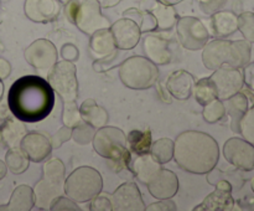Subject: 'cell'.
<instances>
[{"label": "cell", "instance_id": "cell-58", "mask_svg": "<svg viewBox=\"0 0 254 211\" xmlns=\"http://www.w3.org/2000/svg\"><path fill=\"white\" fill-rule=\"evenodd\" d=\"M2 143V141H1V133H0V144Z\"/></svg>", "mask_w": 254, "mask_h": 211}, {"label": "cell", "instance_id": "cell-13", "mask_svg": "<svg viewBox=\"0 0 254 211\" xmlns=\"http://www.w3.org/2000/svg\"><path fill=\"white\" fill-rule=\"evenodd\" d=\"M223 156L231 165L250 171L254 169V145L243 138L233 137L223 145Z\"/></svg>", "mask_w": 254, "mask_h": 211}, {"label": "cell", "instance_id": "cell-16", "mask_svg": "<svg viewBox=\"0 0 254 211\" xmlns=\"http://www.w3.org/2000/svg\"><path fill=\"white\" fill-rule=\"evenodd\" d=\"M61 10V0H25L24 4V11L27 19L39 24L55 21Z\"/></svg>", "mask_w": 254, "mask_h": 211}, {"label": "cell", "instance_id": "cell-44", "mask_svg": "<svg viewBox=\"0 0 254 211\" xmlns=\"http://www.w3.org/2000/svg\"><path fill=\"white\" fill-rule=\"evenodd\" d=\"M91 211H113V205H112L111 198L106 195H97L91 200L89 205Z\"/></svg>", "mask_w": 254, "mask_h": 211}, {"label": "cell", "instance_id": "cell-18", "mask_svg": "<svg viewBox=\"0 0 254 211\" xmlns=\"http://www.w3.org/2000/svg\"><path fill=\"white\" fill-rule=\"evenodd\" d=\"M20 148L25 151L30 160L35 163L46 160L52 151L50 138L40 132H27L20 143Z\"/></svg>", "mask_w": 254, "mask_h": 211}, {"label": "cell", "instance_id": "cell-55", "mask_svg": "<svg viewBox=\"0 0 254 211\" xmlns=\"http://www.w3.org/2000/svg\"><path fill=\"white\" fill-rule=\"evenodd\" d=\"M2 96H4V83H2V79L0 78V101H1Z\"/></svg>", "mask_w": 254, "mask_h": 211}, {"label": "cell", "instance_id": "cell-38", "mask_svg": "<svg viewBox=\"0 0 254 211\" xmlns=\"http://www.w3.org/2000/svg\"><path fill=\"white\" fill-rule=\"evenodd\" d=\"M240 134L254 145V106L247 109L240 122Z\"/></svg>", "mask_w": 254, "mask_h": 211}, {"label": "cell", "instance_id": "cell-3", "mask_svg": "<svg viewBox=\"0 0 254 211\" xmlns=\"http://www.w3.org/2000/svg\"><path fill=\"white\" fill-rule=\"evenodd\" d=\"M252 59V46L247 40L216 39L207 42L202 49V62L208 70L222 66L243 69Z\"/></svg>", "mask_w": 254, "mask_h": 211}, {"label": "cell", "instance_id": "cell-46", "mask_svg": "<svg viewBox=\"0 0 254 211\" xmlns=\"http://www.w3.org/2000/svg\"><path fill=\"white\" fill-rule=\"evenodd\" d=\"M146 211H175L178 206L171 199H161L158 203H153L145 208Z\"/></svg>", "mask_w": 254, "mask_h": 211}, {"label": "cell", "instance_id": "cell-2", "mask_svg": "<svg viewBox=\"0 0 254 211\" xmlns=\"http://www.w3.org/2000/svg\"><path fill=\"white\" fill-rule=\"evenodd\" d=\"M174 159L188 173L208 174L217 165L220 146L210 134L186 131L174 141Z\"/></svg>", "mask_w": 254, "mask_h": 211}, {"label": "cell", "instance_id": "cell-31", "mask_svg": "<svg viewBox=\"0 0 254 211\" xmlns=\"http://www.w3.org/2000/svg\"><path fill=\"white\" fill-rule=\"evenodd\" d=\"M123 17H128V19L136 22L141 34L143 32L148 34V32L158 30V24H156V20L153 16V14L149 12L148 10L141 9V7H130V9L126 10L123 12Z\"/></svg>", "mask_w": 254, "mask_h": 211}, {"label": "cell", "instance_id": "cell-29", "mask_svg": "<svg viewBox=\"0 0 254 211\" xmlns=\"http://www.w3.org/2000/svg\"><path fill=\"white\" fill-rule=\"evenodd\" d=\"M7 211H30L35 206V193L26 184L16 186L6 204Z\"/></svg>", "mask_w": 254, "mask_h": 211}, {"label": "cell", "instance_id": "cell-9", "mask_svg": "<svg viewBox=\"0 0 254 211\" xmlns=\"http://www.w3.org/2000/svg\"><path fill=\"white\" fill-rule=\"evenodd\" d=\"M176 34L181 46L196 51L203 49L210 39V32L200 19L195 16H183L176 22Z\"/></svg>", "mask_w": 254, "mask_h": 211}, {"label": "cell", "instance_id": "cell-34", "mask_svg": "<svg viewBox=\"0 0 254 211\" xmlns=\"http://www.w3.org/2000/svg\"><path fill=\"white\" fill-rule=\"evenodd\" d=\"M149 153L156 161L166 164L174 158V141L170 138H160L153 141Z\"/></svg>", "mask_w": 254, "mask_h": 211}, {"label": "cell", "instance_id": "cell-15", "mask_svg": "<svg viewBox=\"0 0 254 211\" xmlns=\"http://www.w3.org/2000/svg\"><path fill=\"white\" fill-rule=\"evenodd\" d=\"M232 198V185L227 180H220L216 184L215 191L206 196L202 203L193 208V211H230L235 210Z\"/></svg>", "mask_w": 254, "mask_h": 211}, {"label": "cell", "instance_id": "cell-56", "mask_svg": "<svg viewBox=\"0 0 254 211\" xmlns=\"http://www.w3.org/2000/svg\"><path fill=\"white\" fill-rule=\"evenodd\" d=\"M4 210V211H7V206L6 205H0V211Z\"/></svg>", "mask_w": 254, "mask_h": 211}, {"label": "cell", "instance_id": "cell-12", "mask_svg": "<svg viewBox=\"0 0 254 211\" xmlns=\"http://www.w3.org/2000/svg\"><path fill=\"white\" fill-rule=\"evenodd\" d=\"M210 78L216 87L217 98L221 101H226L233 94L242 91L245 87L242 71L241 69H236V67H220V69L215 70Z\"/></svg>", "mask_w": 254, "mask_h": 211}, {"label": "cell", "instance_id": "cell-39", "mask_svg": "<svg viewBox=\"0 0 254 211\" xmlns=\"http://www.w3.org/2000/svg\"><path fill=\"white\" fill-rule=\"evenodd\" d=\"M238 30L248 42H254V12L246 11L238 15Z\"/></svg>", "mask_w": 254, "mask_h": 211}, {"label": "cell", "instance_id": "cell-37", "mask_svg": "<svg viewBox=\"0 0 254 211\" xmlns=\"http://www.w3.org/2000/svg\"><path fill=\"white\" fill-rule=\"evenodd\" d=\"M82 121L79 108L77 107L76 101L72 102H64V111H62V123L64 126L73 128L77 124H79Z\"/></svg>", "mask_w": 254, "mask_h": 211}, {"label": "cell", "instance_id": "cell-14", "mask_svg": "<svg viewBox=\"0 0 254 211\" xmlns=\"http://www.w3.org/2000/svg\"><path fill=\"white\" fill-rule=\"evenodd\" d=\"M113 211H144L141 193L135 183H124L114 190L111 196Z\"/></svg>", "mask_w": 254, "mask_h": 211}, {"label": "cell", "instance_id": "cell-23", "mask_svg": "<svg viewBox=\"0 0 254 211\" xmlns=\"http://www.w3.org/2000/svg\"><path fill=\"white\" fill-rule=\"evenodd\" d=\"M117 50L111 29H101L91 35L89 52L94 60H101L109 56Z\"/></svg>", "mask_w": 254, "mask_h": 211}, {"label": "cell", "instance_id": "cell-30", "mask_svg": "<svg viewBox=\"0 0 254 211\" xmlns=\"http://www.w3.org/2000/svg\"><path fill=\"white\" fill-rule=\"evenodd\" d=\"M127 143H128L129 150L136 155L149 153L151 144H153L151 131L149 128L143 129V131L134 129V131L129 132V134L127 136Z\"/></svg>", "mask_w": 254, "mask_h": 211}, {"label": "cell", "instance_id": "cell-4", "mask_svg": "<svg viewBox=\"0 0 254 211\" xmlns=\"http://www.w3.org/2000/svg\"><path fill=\"white\" fill-rule=\"evenodd\" d=\"M92 144L96 153L107 159L114 171L119 173L130 168L131 151L128 148L126 133L122 129L117 127H102L94 133Z\"/></svg>", "mask_w": 254, "mask_h": 211}, {"label": "cell", "instance_id": "cell-40", "mask_svg": "<svg viewBox=\"0 0 254 211\" xmlns=\"http://www.w3.org/2000/svg\"><path fill=\"white\" fill-rule=\"evenodd\" d=\"M49 210H51V211H79L81 210V208L77 205L76 201L72 200V199L68 198V196L60 195L52 200V203L50 204Z\"/></svg>", "mask_w": 254, "mask_h": 211}, {"label": "cell", "instance_id": "cell-28", "mask_svg": "<svg viewBox=\"0 0 254 211\" xmlns=\"http://www.w3.org/2000/svg\"><path fill=\"white\" fill-rule=\"evenodd\" d=\"M79 113H81L82 121L96 129L102 128L108 123V112L92 98L83 101V103L79 106Z\"/></svg>", "mask_w": 254, "mask_h": 211}, {"label": "cell", "instance_id": "cell-20", "mask_svg": "<svg viewBox=\"0 0 254 211\" xmlns=\"http://www.w3.org/2000/svg\"><path fill=\"white\" fill-rule=\"evenodd\" d=\"M140 7L153 14L158 24V30L161 31H170L178 22V12L173 5L163 4L159 0H143Z\"/></svg>", "mask_w": 254, "mask_h": 211}, {"label": "cell", "instance_id": "cell-41", "mask_svg": "<svg viewBox=\"0 0 254 211\" xmlns=\"http://www.w3.org/2000/svg\"><path fill=\"white\" fill-rule=\"evenodd\" d=\"M243 81H245L246 91L245 93L248 97V101L252 99V103L254 106V62H248L245 67H243Z\"/></svg>", "mask_w": 254, "mask_h": 211}, {"label": "cell", "instance_id": "cell-8", "mask_svg": "<svg viewBox=\"0 0 254 211\" xmlns=\"http://www.w3.org/2000/svg\"><path fill=\"white\" fill-rule=\"evenodd\" d=\"M49 83L54 89L55 94L64 102L76 101L78 96V81H77V70L73 62L57 61L54 69L49 73Z\"/></svg>", "mask_w": 254, "mask_h": 211}, {"label": "cell", "instance_id": "cell-42", "mask_svg": "<svg viewBox=\"0 0 254 211\" xmlns=\"http://www.w3.org/2000/svg\"><path fill=\"white\" fill-rule=\"evenodd\" d=\"M118 50L119 49H117L113 54L109 55V56H107V57H104V59L96 60L93 64L94 71L106 72V71H108V70L113 69V67L116 66V62L118 61V59L121 57V54H119Z\"/></svg>", "mask_w": 254, "mask_h": 211}, {"label": "cell", "instance_id": "cell-51", "mask_svg": "<svg viewBox=\"0 0 254 211\" xmlns=\"http://www.w3.org/2000/svg\"><path fill=\"white\" fill-rule=\"evenodd\" d=\"M97 1L99 2L101 7H103V9H109V7L117 6L122 0H97Z\"/></svg>", "mask_w": 254, "mask_h": 211}, {"label": "cell", "instance_id": "cell-57", "mask_svg": "<svg viewBox=\"0 0 254 211\" xmlns=\"http://www.w3.org/2000/svg\"><path fill=\"white\" fill-rule=\"evenodd\" d=\"M251 188H252V191L254 193V176L252 178V180H251Z\"/></svg>", "mask_w": 254, "mask_h": 211}, {"label": "cell", "instance_id": "cell-1", "mask_svg": "<svg viewBox=\"0 0 254 211\" xmlns=\"http://www.w3.org/2000/svg\"><path fill=\"white\" fill-rule=\"evenodd\" d=\"M55 99V92L47 79L27 74L11 84L6 102L12 116L24 123H36L51 113Z\"/></svg>", "mask_w": 254, "mask_h": 211}, {"label": "cell", "instance_id": "cell-19", "mask_svg": "<svg viewBox=\"0 0 254 211\" xmlns=\"http://www.w3.org/2000/svg\"><path fill=\"white\" fill-rule=\"evenodd\" d=\"M146 186L150 195L158 200L173 199L179 191V179L174 171L161 168Z\"/></svg>", "mask_w": 254, "mask_h": 211}, {"label": "cell", "instance_id": "cell-17", "mask_svg": "<svg viewBox=\"0 0 254 211\" xmlns=\"http://www.w3.org/2000/svg\"><path fill=\"white\" fill-rule=\"evenodd\" d=\"M111 31L113 35L117 49L131 50L139 44L141 39V31L136 22L128 17H122L111 25Z\"/></svg>", "mask_w": 254, "mask_h": 211}, {"label": "cell", "instance_id": "cell-32", "mask_svg": "<svg viewBox=\"0 0 254 211\" xmlns=\"http://www.w3.org/2000/svg\"><path fill=\"white\" fill-rule=\"evenodd\" d=\"M5 165L12 174H22L29 169L30 159L20 146H14L5 154Z\"/></svg>", "mask_w": 254, "mask_h": 211}, {"label": "cell", "instance_id": "cell-5", "mask_svg": "<svg viewBox=\"0 0 254 211\" xmlns=\"http://www.w3.org/2000/svg\"><path fill=\"white\" fill-rule=\"evenodd\" d=\"M64 180L66 168L61 159H49L42 166V178L34 188L35 205H37L39 210H46L55 198L64 195Z\"/></svg>", "mask_w": 254, "mask_h": 211}, {"label": "cell", "instance_id": "cell-45", "mask_svg": "<svg viewBox=\"0 0 254 211\" xmlns=\"http://www.w3.org/2000/svg\"><path fill=\"white\" fill-rule=\"evenodd\" d=\"M71 137H72V128H69V127L67 126H64L62 128H60L59 131L52 136V138L50 139V141H51L52 149L60 148L62 144L66 143L67 141H69Z\"/></svg>", "mask_w": 254, "mask_h": 211}, {"label": "cell", "instance_id": "cell-24", "mask_svg": "<svg viewBox=\"0 0 254 211\" xmlns=\"http://www.w3.org/2000/svg\"><path fill=\"white\" fill-rule=\"evenodd\" d=\"M212 34L218 39H226L238 30V16L233 11L221 10L211 15Z\"/></svg>", "mask_w": 254, "mask_h": 211}, {"label": "cell", "instance_id": "cell-43", "mask_svg": "<svg viewBox=\"0 0 254 211\" xmlns=\"http://www.w3.org/2000/svg\"><path fill=\"white\" fill-rule=\"evenodd\" d=\"M228 0H197L201 11L206 15H213L226 6Z\"/></svg>", "mask_w": 254, "mask_h": 211}, {"label": "cell", "instance_id": "cell-27", "mask_svg": "<svg viewBox=\"0 0 254 211\" xmlns=\"http://www.w3.org/2000/svg\"><path fill=\"white\" fill-rule=\"evenodd\" d=\"M130 171L144 185L151 180L154 175L161 169V164L151 156L150 153L140 154L130 161Z\"/></svg>", "mask_w": 254, "mask_h": 211}, {"label": "cell", "instance_id": "cell-11", "mask_svg": "<svg viewBox=\"0 0 254 211\" xmlns=\"http://www.w3.org/2000/svg\"><path fill=\"white\" fill-rule=\"evenodd\" d=\"M25 60L37 72L49 76L51 70L57 64L59 52L56 46L47 39H37L24 51Z\"/></svg>", "mask_w": 254, "mask_h": 211}, {"label": "cell", "instance_id": "cell-6", "mask_svg": "<svg viewBox=\"0 0 254 211\" xmlns=\"http://www.w3.org/2000/svg\"><path fill=\"white\" fill-rule=\"evenodd\" d=\"M103 179L101 173L92 166H79L66 178L64 194L77 204L87 203L102 193Z\"/></svg>", "mask_w": 254, "mask_h": 211}, {"label": "cell", "instance_id": "cell-10", "mask_svg": "<svg viewBox=\"0 0 254 211\" xmlns=\"http://www.w3.org/2000/svg\"><path fill=\"white\" fill-rule=\"evenodd\" d=\"M101 5L97 0H81L73 24L87 36H91L101 29L111 27V21L101 11Z\"/></svg>", "mask_w": 254, "mask_h": 211}, {"label": "cell", "instance_id": "cell-48", "mask_svg": "<svg viewBox=\"0 0 254 211\" xmlns=\"http://www.w3.org/2000/svg\"><path fill=\"white\" fill-rule=\"evenodd\" d=\"M78 5H79V0H69L68 2L64 6V14H66V17L68 19L69 22L73 24L74 16L77 14V10H78Z\"/></svg>", "mask_w": 254, "mask_h": 211}, {"label": "cell", "instance_id": "cell-33", "mask_svg": "<svg viewBox=\"0 0 254 211\" xmlns=\"http://www.w3.org/2000/svg\"><path fill=\"white\" fill-rule=\"evenodd\" d=\"M192 94L196 101H197V103H200L201 106H205V104H207L212 99L217 98L216 87L213 84V82L211 81L210 77H207V78H201L197 82H195Z\"/></svg>", "mask_w": 254, "mask_h": 211}, {"label": "cell", "instance_id": "cell-54", "mask_svg": "<svg viewBox=\"0 0 254 211\" xmlns=\"http://www.w3.org/2000/svg\"><path fill=\"white\" fill-rule=\"evenodd\" d=\"M160 2H163V4H166V5H173V6H175V5L180 4L181 1H184V0H159Z\"/></svg>", "mask_w": 254, "mask_h": 211}, {"label": "cell", "instance_id": "cell-47", "mask_svg": "<svg viewBox=\"0 0 254 211\" xmlns=\"http://www.w3.org/2000/svg\"><path fill=\"white\" fill-rule=\"evenodd\" d=\"M60 56L64 60L69 62H74L78 60L79 57V51L74 45L72 44H64L61 47V51H60Z\"/></svg>", "mask_w": 254, "mask_h": 211}, {"label": "cell", "instance_id": "cell-7", "mask_svg": "<svg viewBox=\"0 0 254 211\" xmlns=\"http://www.w3.org/2000/svg\"><path fill=\"white\" fill-rule=\"evenodd\" d=\"M119 78L122 83L131 89H148L155 86L159 70L145 56H131L119 65Z\"/></svg>", "mask_w": 254, "mask_h": 211}, {"label": "cell", "instance_id": "cell-52", "mask_svg": "<svg viewBox=\"0 0 254 211\" xmlns=\"http://www.w3.org/2000/svg\"><path fill=\"white\" fill-rule=\"evenodd\" d=\"M10 109H9V106L5 103H0V119L1 121H4L5 118H7V117L10 116Z\"/></svg>", "mask_w": 254, "mask_h": 211}, {"label": "cell", "instance_id": "cell-22", "mask_svg": "<svg viewBox=\"0 0 254 211\" xmlns=\"http://www.w3.org/2000/svg\"><path fill=\"white\" fill-rule=\"evenodd\" d=\"M165 86L173 98L185 101L192 96L195 78L190 72L185 70H178L168 77Z\"/></svg>", "mask_w": 254, "mask_h": 211}, {"label": "cell", "instance_id": "cell-50", "mask_svg": "<svg viewBox=\"0 0 254 211\" xmlns=\"http://www.w3.org/2000/svg\"><path fill=\"white\" fill-rule=\"evenodd\" d=\"M11 73V65L7 60L0 57V78L5 79Z\"/></svg>", "mask_w": 254, "mask_h": 211}, {"label": "cell", "instance_id": "cell-25", "mask_svg": "<svg viewBox=\"0 0 254 211\" xmlns=\"http://www.w3.org/2000/svg\"><path fill=\"white\" fill-rule=\"evenodd\" d=\"M0 133H1L2 143L7 148H14V146H20L22 138L27 133V129L24 122L11 114L2 121L0 126Z\"/></svg>", "mask_w": 254, "mask_h": 211}, {"label": "cell", "instance_id": "cell-26", "mask_svg": "<svg viewBox=\"0 0 254 211\" xmlns=\"http://www.w3.org/2000/svg\"><path fill=\"white\" fill-rule=\"evenodd\" d=\"M223 102H226V114L230 117L231 129L235 133H240V122L247 109L250 108V101H248L247 94L241 91Z\"/></svg>", "mask_w": 254, "mask_h": 211}, {"label": "cell", "instance_id": "cell-36", "mask_svg": "<svg viewBox=\"0 0 254 211\" xmlns=\"http://www.w3.org/2000/svg\"><path fill=\"white\" fill-rule=\"evenodd\" d=\"M94 133H96V128L89 126L86 122H81L72 128L71 138L73 139L74 143L79 144V145H87L88 143H92Z\"/></svg>", "mask_w": 254, "mask_h": 211}, {"label": "cell", "instance_id": "cell-49", "mask_svg": "<svg viewBox=\"0 0 254 211\" xmlns=\"http://www.w3.org/2000/svg\"><path fill=\"white\" fill-rule=\"evenodd\" d=\"M156 92H158L159 97L161 98V101L165 102V103H171L173 102V97H171L170 92L168 91V88H166V86H164L163 83H160V82L156 81Z\"/></svg>", "mask_w": 254, "mask_h": 211}, {"label": "cell", "instance_id": "cell-53", "mask_svg": "<svg viewBox=\"0 0 254 211\" xmlns=\"http://www.w3.org/2000/svg\"><path fill=\"white\" fill-rule=\"evenodd\" d=\"M6 171H7V168H6V165H5V161L0 160V180H2V179L5 178V175H6Z\"/></svg>", "mask_w": 254, "mask_h": 211}, {"label": "cell", "instance_id": "cell-21", "mask_svg": "<svg viewBox=\"0 0 254 211\" xmlns=\"http://www.w3.org/2000/svg\"><path fill=\"white\" fill-rule=\"evenodd\" d=\"M143 51L146 59H149L155 65H166L173 59L169 41L159 35L149 34L144 37Z\"/></svg>", "mask_w": 254, "mask_h": 211}, {"label": "cell", "instance_id": "cell-35", "mask_svg": "<svg viewBox=\"0 0 254 211\" xmlns=\"http://www.w3.org/2000/svg\"><path fill=\"white\" fill-rule=\"evenodd\" d=\"M202 116L207 123L212 124L220 122L226 116V107L223 101L215 98L211 102H208L207 104L203 106Z\"/></svg>", "mask_w": 254, "mask_h": 211}]
</instances>
